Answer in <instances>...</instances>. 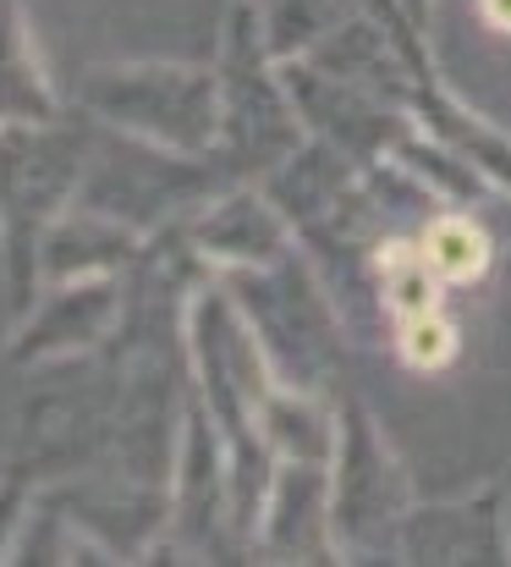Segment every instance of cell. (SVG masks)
Returning <instances> with one entry per match:
<instances>
[{
	"label": "cell",
	"instance_id": "cell-3",
	"mask_svg": "<svg viewBox=\"0 0 511 567\" xmlns=\"http://www.w3.org/2000/svg\"><path fill=\"white\" fill-rule=\"evenodd\" d=\"M484 6V17L501 28V33H511V0H479Z\"/></svg>",
	"mask_w": 511,
	"mask_h": 567
},
{
	"label": "cell",
	"instance_id": "cell-1",
	"mask_svg": "<svg viewBox=\"0 0 511 567\" xmlns=\"http://www.w3.org/2000/svg\"><path fill=\"white\" fill-rule=\"evenodd\" d=\"M424 259H429V270L440 281H473L484 270L490 248H484V237L468 220H435L429 237H424Z\"/></svg>",
	"mask_w": 511,
	"mask_h": 567
},
{
	"label": "cell",
	"instance_id": "cell-2",
	"mask_svg": "<svg viewBox=\"0 0 511 567\" xmlns=\"http://www.w3.org/2000/svg\"><path fill=\"white\" fill-rule=\"evenodd\" d=\"M451 353H457V331H451V320H440L435 309L407 315V326H401V359H407V364H418V370H440Z\"/></svg>",
	"mask_w": 511,
	"mask_h": 567
}]
</instances>
